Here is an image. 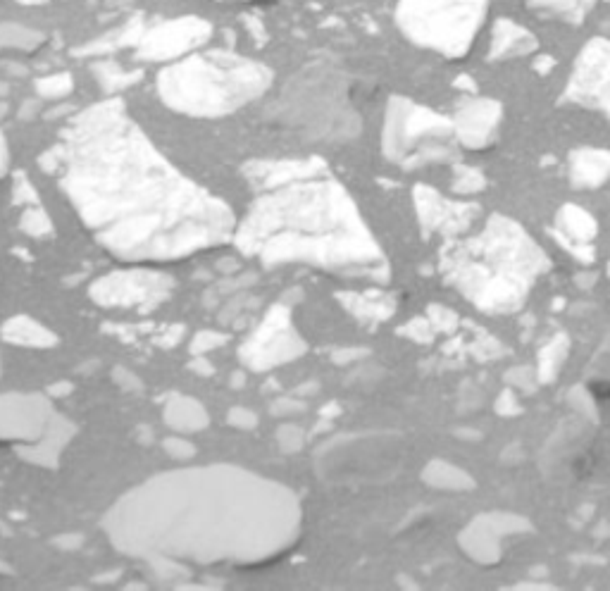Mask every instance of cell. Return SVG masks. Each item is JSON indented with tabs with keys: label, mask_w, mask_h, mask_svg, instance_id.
I'll use <instances>...</instances> for the list:
<instances>
[{
	"label": "cell",
	"mask_w": 610,
	"mask_h": 591,
	"mask_svg": "<svg viewBox=\"0 0 610 591\" xmlns=\"http://www.w3.org/2000/svg\"><path fill=\"white\" fill-rule=\"evenodd\" d=\"M0 339L10 346L34 348V351H48V348L60 344L58 334L51 327L41 325L39 320L29 315H15L5 320L3 327H0Z\"/></svg>",
	"instance_id": "cell-18"
},
{
	"label": "cell",
	"mask_w": 610,
	"mask_h": 591,
	"mask_svg": "<svg viewBox=\"0 0 610 591\" xmlns=\"http://www.w3.org/2000/svg\"><path fill=\"white\" fill-rule=\"evenodd\" d=\"M174 291V279L165 272L146 270V267H129V270H115L98 277L89 286V296L101 308H124L151 313L163 306Z\"/></svg>",
	"instance_id": "cell-10"
},
{
	"label": "cell",
	"mask_w": 610,
	"mask_h": 591,
	"mask_svg": "<svg viewBox=\"0 0 610 591\" xmlns=\"http://www.w3.org/2000/svg\"><path fill=\"white\" fill-rule=\"evenodd\" d=\"M143 31H146V24H143V17H132L129 22H124L122 27L110 29L108 34L96 36V39L82 43L79 48H74V55L77 58H108L110 53L122 51V48H136L139 46Z\"/></svg>",
	"instance_id": "cell-19"
},
{
	"label": "cell",
	"mask_w": 610,
	"mask_h": 591,
	"mask_svg": "<svg viewBox=\"0 0 610 591\" xmlns=\"http://www.w3.org/2000/svg\"><path fill=\"white\" fill-rule=\"evenodd\" d=\"M549 267L539 244L508 217H491L479 234L453 239L439 263L444 282L487 315L520 310Z\"/></svg>",
	"instance_id": "cell-4"
},
{
	"label": "cell",
	"mask_w": 610,
	"mask_h": 591,
	"mask_svg": "<svg viewBox=\"0 0 610 591\" xmlns=\"http://www.w3.org/2000/svg\"><path fill=\"white\" fill-rule=\"evenodd\" d=\"M53 403L43 394H0V441L34 444L53 420Z\"/></svg>",
	"instance_id": "cell-13"
},
{
	"label": "cell",
	"mask_w": 610,
	"mask_h": 591,
	"mask_svg": "<svg viewBox=\"0 0 610 591\" xmlns=\"http://www.w3.org/2000/svg\"><path fill=\"white\" fill-rule=\"evenodd\" d=\"M587 387L591 389V394L610 398V334L599 346L596 356L589 360Z\"/></svg>",
	"instance_id": "cell-25"
},
{
	"label": "cell",
	"mask_w": 610,
	"mask_h": 591,
	"mask_svg": "<svg viewBox=\"0 0 610 591\" xmlns=\"http://www.w3.org/2000/svg\"><path fill=\"white\" fill-rule=\"evenodd\" d=\"M5 115H8V103H5V101H0V120H3Z\"/></svg>",
	"instance_id": "cell-44"
},
{
	"label": "cell",
	"mask_w": 610,
	"mask_h": 591,
	"mask_svg": "<svg viewBox=\"0 0 610 591\" xmlns=\"http://www.w3.org/2000/svg\"><path fill=\"white\" fill-rule=\"evenodd\" d=\"M41 113V101L39 98H31V101H24L22 108H20V120H34L36 115Z\"/></svg>",
	"instance_id": "cell-37"
},
{
	"label": "cell",
	"mask_w": 610,
	"mask_h": 591,
	"mask_svg": "<svg viewBox=\"0 0 610 591\" xmlns=\"http://www.w3.org/2000/svg\"><path fill=\"white\" fill-rule=\"evenodd\" d=\"M489 0H398L396 24L415 46L463 58L487 17Z\"/></svg>",
	"instance_id": "cell-7"
},
{
	"label": "cell",
	"mask_w": 610,
	"mask_h": 591,
	"mask_svg": "<svg viewBox=\"0 0 610 591\" xmlns=\"http://www.w3.org/2000/svg\"><path fill=\"white\" fill-rule=\"evenodd\" d=\"M12 201L17 205H24V208H29V205H41L39 191L34 189V184L29 182L24 172H17L15 177H12Z\"/></svg>",
	"instance_id": "cell-31"
},
{
	"label": "cell",
	"mask_w": 610,
	"mask_h": 591,
	"mask_svg": "<svg viewBox=\"0 0 610 591\" xmlns=\"http://www.w3.org/2000/svg\"><path fill=\"white\" fill-rule=\"evenodd\" d=\"M39 165L58 177L93 239L124 263H172L234 236V210L177 170L120 98L74 115Z\"/></svg>",
	"instance_id": "cell-1"
},
{
	"label": "cell",
	"mask_w": 610,
	"mask_h": 591,
	"mask_svg": "<svg viewBox=\"0 0 610 591\" xmlns=\"http://www.w3.org/2000/svg\"><path fill=\"white\" fill-rule=\"evenodd\" d=\"M570 177L572 184L580 189L601 186L610 177V153L596 148H582L570 155Z\"/></svg>",
	"instance_id": "cell-22"
},
{
	"label": "cell",
	"mask_w": 610,
	"mask_h": 591,
	"mask_svg": "<svg viewBox=\"0 0 610 591\" xmlns=\"http://www.w3.org/2000/svg\"><path fill=\"white\" fill-rule=\"evenodd\" d=\"M224 344H229V334L215 332V329H203V332L194 334V339H191L189 344V351L191 356H208L210 351L222 348Z\"/></svg>",
	"instance_id": "cell-30"
},
{
	"label": "cell",
	"mask_w": 610,
	"mask_h": 591,
	"mask_svg": "<svg viewBox=\"0 0 610 591\" xmlns=\"http://www.w3.org/2000/svg\"><path fill=\"white\" fill-rule=\"evenodd\" d=\"M451 134L453 124L446 117L410 103L408 98H391L384 120L382 148L389 160L413 167L448 155Z\"/></svg>",
	"instance_id": "cell-8"
},
{
	"label": "cell",
	"mask_w": 610,
	"mask_h": 591,
	"mask_svg": "<svg viewBox=\"0 0 610 591\" xmlns=\"http://www.w3.org/2000/svg\"><path fill=\"white\" fill-rule=\"evenodd\" d=\"M191 370L196 372V375H203V377H210L215 372V367L205 360V356H194V360L189 363Z\"/></svg>",
	"instance_id": "cell-38"
},
{
	"label": "cell",
	"mask_w": 610,
	"mask_h": 591,
	"mask_svg": "<svg viewBox=\"0 0 610 591\" xmlns=\"http://www.w3.org/2000/svg\"><path fill=\"white\" fill-rule=\"evenodd\" d=\"M10 172V151H8V141H5L3 132H0V179Z\"/></svg>",
	"instance_id": "cell-39"
},
{
	"label": "cell",
	"mask_w": 610,
	"mask_h": 591,
	"mask_svg": "<svg viewBox=\"0 0 610 591\" xmlns=\"http://www.w3.org/2000/svg\"><path fill=\"white\" fill-rule=\"evenodd\" d=\"M270 86V67L229 51H208L172 62L155 82L167 108L203 120L236 113L265 96Z\"/></svg>",
	"instance_id": "cell-5"
},
{
	"label": "cell",
	"mask_w": 610,
	"mask_h": 591,
	"mask_svg": "<svg viewBox=\"0 0 610 591\" xmlns=\"http://www.w3.org/2000/svg\"><path fill=\"white\" fill-rule=\"evenodd\" d=\"M227 422H229V427H234V429H244V432H251L253 427H258V415L253 413V410H248V408H232L229 410V415H227Z\"/></svg>",
	"instance_id": "cell-34"
},
{
	"label": "cell",
	"mask_w": 610,
	"mask_h": 591,
	"mask_svg": "<svg viewBox=\"0 0 610 591\" xmlns=\"http://www.w3.org/2000/svg\"><path fill=\"white\" fill-rule=\"evenodd\" d=\"M265 117L313 141L344 143L360 132L358 110L351 101V79L327 60L310 62L298 70L267 105Z\"/></svg>",
	"instance_id": "cell-6"
},
{
	"label": "cell",
	"mask_w": 610,
	"mask_h": 591,
	"mask_svg": "<svg viewBox=\"0 0 610 591\" xmlns=\"http://www.w3.org/2000/svg\"><path fill=\"white\" fill-rule=\"evenodd\" d=\"M163 451L170 456L172 460H191L196 456V446L191 444L189 439H184L182 434H177V437H167L163 441Z\"/></svg>",
	"instance_id": "cell-33"
},
{
	"label": "cell",
	"mask_w": 610,
	"mask_h": 591,
	"mask_svg": "<svg viewBox=\"0 0 610 591\" xmlns=\"http://www.w3.org/2000/svg\"><path fill=\"white\" fill-rule=\"evenodd\" d=\"M246 27L253 31V36H260V39H265V31H263V24L255 22L253 17H246Z\"/></svg>",
	"instance_id": "cell-41"
},
{
	"label": "cell",
	"mask_w": 610,
	"mask_h": 591,
	"mask_svg": "<svg viewBox=\"0 0 610 591\" xmlns=\"http://www.w3.org/2000/svg\"><path fill=\"white\" fill-rule=\"evenodd\" d=\"M308 351L291 317V308L277 303L263 315L258 327L239 346V360L251 372H270L275 367L294 363Z\"/></svg>",
	"instance_id": "cell-9"
},
{
	"label": "cell",
	"mask_w": 610,
	"mask_h": 591,
	"mask_svg": "<svg viewBox=\"0 0 610 591\" xmlns=\"http://www.w3.org/2000/svg\"><path fill=\"white\" fill-rule=\"evenodd\" d=\"M0 372H3V358H0Z\"/></svg>",
	"instance_id": "cell-47"
},
{
	"label": "cell",
	"mask_w": 610,
	"mask_h": 591,
	"mask_svg": "<svg viewBox=\"0 0 610 591\" xmlns=\"http://www.w3.org/2000/svg\"><path fill=\"white\" fill-rule=\"evenodd\" d=\"M34 89L41 98L46 101H60V98L70 96L74 89V79L70 72H55V74H43L34 82Z\"/></svg>",
	"instance_id": "cell-29"
},
{
	"label": "cell",
	"mask_w": 610,
	"mask_h": 591,
	"mask_svg": "<svg viewBox=\"0 0 610 591\" xmlns=\"http://www.w3.org/2000/svg\"><path fill=\"white\" fill-rule=\"evenodd\" d=\"M277 444L284 453L301 451L303 444H305L303 429L296 427V425H282L277 429Z\"/></svg>",
	"instance_id": "cell-32"
},
{
	"label": "cell",
	"mask_w": 610,
	"mask_h": 591,
	"mask_svg": "<svg viewBox=\"0 0 610 591\" xmlns=\"http://www.w3.org/2000/svg\"><path fill=\"white\" fill-rule=\"evenodd\" d=\"M129 558L196 565H263L303 532L301 499L277 479L239 465H203L148 477L101 522Z\"/></svg>",
	"instance_id": "cell-2"
},
{
	"label": "cell",
	"mask_w": 610,
	"mask_h": 591,
	"mask_svg": "<svg viewBox=\"0 0 610 591\" xmlns=\"http://www.w3.org/2000/svg\"><path fill=\"white\" fill-rule=\"evenodd\" d=\"M244 177L258 191H270L303 179L327 174L325 160L320 158H284V160H251L244 165Z\"/></svg>",
	"instance_id": "cell-14"
},
{
	"label": "cell",
	"mask_w": 610,
	"mask_h": 591,
	"mask_svg": "<svg viewBox=\"0 0 610 591\" xmlns=\"http://www.w3.org/2000/svg\"><path fill=\"white\" fill-rule=\"evenodd\" d=\"M163 422L177 434H196L208 429L210 415L201 401L184 394H172L165 401Z\"/></svg>",
	"instance_id": "cell-20"
},
{
	"label": "cell",
	"mask_w": 610,
	"mask_h": 591,
	"mask_svg": "<svg viewBox=\"0 0 610 591\" xmlns=\"http://www.w3.org/2000/svg\"><path fill=\"white\" fill-rule=\"evenodd\" d=\"M15 3H20V5H43L46 0H15Z\"/></svg>",
	"instance_id": "cell-42"
},
{
	"label": "cell",
	"mask_w": 610,
	"mask_h": 591,
	"mask_svg": "<svg viewBox=\"0 0 610 591\" xmlns=\"http://www.w3.org/2000/svg\"><path fill=\"white\" fill-rule=\"evenodd\" d=\"M501 122V105L487 98H477V101L465 103L458 110L456 122H453V132L458 141L468 148H484L494 139L496 129Z\"/></svg>",
	"instance_id": "cell-17"
},
{
	"label": "cell",
	"mask_w": 610,
	"mask_h": 591,
	"mask_svg": "<svg viewBox=\"0 0 610 591\" xmlns=\"http://www.w3.org/2000/svg\"><path fill=\"white\" fill-rule=\"evenodd\" d=\"M74 437H77V425L55 410L46 434H43L39 441H34V444L15 446V453L24 460V463L36 465V468L43 470H55L60 465L65 446H70V441Z\"/></svg>",
	"instance_id": "cell-16"
},
{
	"label": "cell",
	"mask_w": 610,
	"mask_h": 591,
	"mask_svg": "<svg viewBox=\"0 0 610 591\" xmlns=\"http://www.w3.org/2000/svg\"><path fill=\"white\" fill-rule=\"evenodd\" d=\"M8 72H12V74H24L22 65H8Z\"/></svg>",
	"instance_id": "cell-43"
},
{
	"label": "cell",
	"mask_w": 610,
	"mask_h": 591,
	"mask_svg": "<svg viewBox=\"0 0 610 591\" xmlns=\"http://www.w3.org/2000/svg\"><path fill=\"white\" fill-rule=\"evenodd\" d=\"M8 91H10V86L5 84V82H0V98H3V96H8Z\"/></svg>",
	"instance_id": "cell-45"
},
{
	"label": "cell",
	"mask_w": 610,
	"mask_h": 591,
	"mask_svg": "<svg viewBox=\"0 0 610 591\" xmlns=\"http://www.w3.org/2000/svg\"><path fill=\"white\" fill-rule=\"evenodd\" d=\"M415 205L422 227L429 229V232L453 234V239H458L460 232L472 225V213H479L475 205L448 201V198L439 196L437 191L427 189V186H417L415 189Z\"/></svg>",
	"instance_id": "cell-15"
},
{
	"label": "cell",
	"mask_w": 610,
	"mask_h": 591,
	"mask_svg": "<svg viewBox=\"0 0 610 591\" xmlns=\"http://www.w3.org/2000/svg\"><path fill=\"white\" fill-rule=\"evenodd\" d=\"M115 379L120 387H124V391L141 387V379L134 377V372H129V370H115Z\"/></svg>",
	"instance_id": "cell-36"
},
{
	"label": "cell",
	"mask_w": 610,
	"mask_h": 591,
	"mask_svg": "<svg viewBox=\"0 0 610 591\" xmlns=\"http://www.w3.org/2000/svg\"><path fill=\"white\" fill-rule=\"evenodd\" d=\"M234 246L263 267L305 265L341 277L387 279L382 246L356 201L329 174L263 191L244 220Z\"/></svg>",
	"instance_id": "cell-3"
},
{
	"label": "cell",
	"mask_w": 610,
	"mask_h": 591,
	"mask_svg": "<svg viewBox=\"0 0 610 591\" xmlns=\"http://www.w3.org/2000/svg\"><path fill=\"white\" fill-rule=\"evenodd\" d=\"M72 391V384L62 382V384H53L51 389H48V396H67Z\"/></svg>",
	"instance_id": "cell-40"
},
{
	"label": "cell",
	"mask_w": 610,
	"mask_h": 591,
	"mask_svg": "<svg viewBox=\"0 0 610 591\" xmlns=\"http://www.w3.org/2000/svg\"><path fill=\"white\" fill-rule=\"evenodd\" d=\"M91 72L93 77H96L98 86H101L105 93H120L124 89H129V86L139 84L143 77L141 70H124L122 65H117L115 60L108 58L93 60Z\"/></svg>",
	"instance_id": "cell-23"
},
{
	"label": "cell",
	"mask_w": 610,
	"mask_h": 591,
	"mask_svg": "<svg viewBox=\"0 0 610 591\" xmlns=\"http://www.w3.org/2000/svg\"><path fill=\"white\" fill-rule=\"evenodd\" d=\"M8 572H10L8 565H3V563H0V575H8Z\"/></svg>",
	"instance_id": "cell-46"
},
{
	"label": "cell",
	"mask_w": 610,
	"mask_h": 591,
	"mask_svg": "<svg viewBox=\"0 0 610 591\" xmlns=\"http://www.w3.org/2000/svg\"><path fill=\"white\" fill-rule=\"evenodd\" d=\"M372 294H339L341 306H344L348 313H353L358 320L365 322H379L387 320L394 306L387 301V298H370Z\"/></svg>",
	"instance_id": "cell-24"
},
{
	"label": "cell",
	"mask_w": 610,
	"mask_h": 591,
	"mask_svg": "<svg viewBox=\"0 0 610 591\" xmlns=\"http://www.w3.org/2000/svg\"><path fill=\"white\" fill-rule=\"evenodd\" d=\"M608 275H610V263H608Z\"/></svg>",
	"instance_id": "cell-48"
},
{
	"label": "cell",
	"mask_w": 610,
	"mask_h": 591,
	"mask_svg": "<svg viewBox=\"0 0 610 591\" xmlns=\"http://www.w3.org/2000/svg\"><path fill=\"white\" fill-rule=\"evenodd\" d=\"M43 41H46V36H43L41 31L24 27V24H0V48H10V51H36Z\"/></svg>",
	"instance_id": "cell-26"
},
{
	"label": "cell",
	"mask_w": 610,
	"mask_h": 591,
	"mask_svg": "<svg viewBox=\"0 0 610 591\" xmlns=\"http://www.w3.org/2000/svg\"><path fill=\"white\" fill-rule=\"evenodd\" d=\"M594 3L596 0H529L532 8L553 12V15L563 17L572 24H580L589 15V10L594 8Z\"/></svg>",
	"instance_id": "cell-27"
},
{
	"label": "cell",
	"mask_w": 610,
	"mask_h": 591,
	"mask_svg": "<svg viewBox=\"0 0 610 591\" xmlns=\"http://www.w3.org/2000/svg\"><path fill=\"white\" fill-rule=\"evenodd\" d=\"M210 36H213V27L201 17H174V20L158 22L143 31L139 46H136V58L148 62L184 58V55L201 48Z\"/></svg>",
	"instance_id": "cell-12"
},
{
	"label": "cell",
	"mask_w": 610,
	"mask_h": 591,
	"mask_svg": "<svg viewBox=\"0 0 610 591\" xmlns=\"http://www.w3.org/2000/svg\"><path fill=\"white\" fill-rule=\"evenodd\" d=\"M565 98L610 122V41L594 39L582 48L565 86Z\"/></svg>",
	"instance_id": "cell-11"
},
{
	"label": "cell",
	"mask_w": 610,
	"mask_h": 591,
	"mask_svg": "<svg viewBox=\"0 0 610 591\" xmlns=\"http://www.w3.org/2000/svg\"><path fill=\"white\" fill-rule=\"evenodd\" d=\"M537 51V36L527 31L520 24L510 20H499L491 36L489 60H506V58H522Z\"/></svg>",
	"instance_id": "cell-21"
},
{
	"label": "cell",
	"mask_w": 610,
	"mask_h": 591,
	"mask_svg": "<svg viewBox=\"0 0 610 591\" xmlns=\"http://www.w3.org/2000/svg\"><path fill=\"white\" fill-rule=\"evenodd\" d=\"M20 229L27 236H31V239H39V241L53 239L55 236L51 215H48L41 205H29V208L24 210L22 220H20Z\"/></svg>",
	"instance_id": "cell-28"
},
{
	"label": "cell",
	"mask_w": 610,
	"mask_h": 591,
	"mask_svg": "<svg viewBox=\"0 0 610 591\" xmlns=\"http://www.w3.org/2000/svg\"><path fill=\"white\" fill-rule=\"evenodd\" d=\"M305 413V403L296 401V398H277L275 403H272V415H279V418H286V415H301Z\"/></svg>",
	"instance_id": "cell-35"
}]
</instances>
